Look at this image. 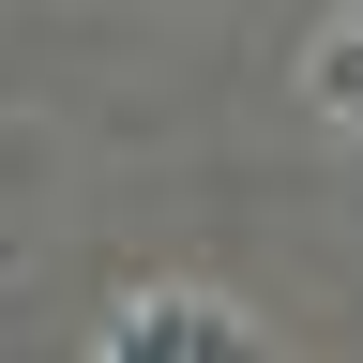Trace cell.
Listing matches in <instances>:
<instances>
[{"mask_svg":"<svg viewBox=\"0 0 363 363\" xmlns=\"http://www.w3.org/2000/svg\"><path fill=\"white\" fill-rule=\"evenodd\" d=\"M106 363H257V333L227 303H197V288H152V303H121Z\"/></svg>","mask_w":363,"mask_h":363,"instance_id":"1","label":"cell"},{"mask_svg":"<svg viewBox=\"0 0 363 363\" xmlns=\"http://www.w3.org/2000/svg\"><path fill=\"white\" fill-rule=\"evenodd\" d=\"M318 106L363 121V16H348V30H318Z\"/></svg>","mask_w":363,"mask_h":363,"instance_id":"2","label":"cell"}]
</instances>
